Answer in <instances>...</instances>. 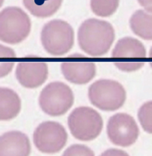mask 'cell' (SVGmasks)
<instances>
[{
    "mask_svg": "<svg viewBox=\"0 0 152 156\" xmlns=\"http://www.w3.org/2000/svg\"><path fill=\"white\" fill-rule=\"evenodd\" d=\"M107 133L114 145L128 147L136 141L140 129L132 116L125 113H118L109 119Z\"/></svg>",
    "mask_w": 152,
    "mask_h": 156,
    "instance_id": "9",
    "label": "cell"
},
{
    "mask_svg": "<svg viewBox=\"0 0 152 156\" xmlns=\"http://www.w3.org/2000/svg\"><path fill=\"white\" fill-rule=\"evenodd\" d=\"M142 7L144 8L145 11L152 14V0H137Z\"/></svg>",
    "mask_w": 152,
    "mask_h": 156,
    "instance_id": "21",
    "label": "cell"
},
{
    "mask_svg": "<svg viewBox=\"0 0 152 156\" xmlns=\"http://www.w3.org/2000/svg\"><path fill=\"white\" fill-rule=\"evenodd\" d=\"M3 2H4V0H0V8H1Z\"/></svg>",
    "mask_w": 152,
    "mask_h": 156,
    "instance_id": "23",
    "label": "cell"
},
{
    "mask_svg": "<svg viewBox=\"0 0 152 156\" xmlns=\"http://www.w3.org/2000/svg\"><path fill=\"white\" fill-rule=\"evenodd\" d=\"M88 97L95 107L105 112H114L125 104L126 91L119 82L111 79H100L90 85Z\"/></svg>",
    "mask_w": 152,
    "mask_h": 156,
    "instance_id": "4",
    "label": "cell"
},
{
    "mask_svg": "<svg viewBox=\"0 0 152 156\" xmlns=\"http://www.w3.org/2000/svg\"><path fill=\"white\" fill-rule=\"evenodd\" d=\"M149 58H150V59L151 60V62H150V65H151V67H152V47L151 48V49H150V52H149Z\"/></svg>",
    "mask_w": 152,
    "mask_h": 156,
    "instance_id": "22",
    "label": "cell"
},
{
    "mask_svg": "<svg viewBox=\"0 0 152 156\" xmlns=\"http://www.w3.org/2000/svg\"><path fill=\"white\" fill-rule=\"evenodd\" d=\"M41 44L49 54L61 56L71 50L75 42V32L72 26L62 20L49 21L43 27Z\"/></svg>",
    "mask_w": 152,
    "mask_h": 156,
    "instance_id": "2",
    "label": "cell"
},
{
    "mask_svg": "<svg viewBox=\"0 0 152 156\" xmlns=\"http://www.w3.org/2000/svg\"><path fill=\"white\" fill-rule=\"evenodd\" d=\"M23 5L33 16L47 18L60 9L63 0H22Z\"/></svg>",
    "mask_w": 152,
    "mask_h": 156,
    "instance_id": "15",
    "label": "cell"
},
{
    "mask_svg": "<svg viewBox=\"0 0 152 156\" xmlns=\"http://www.w3.org/2000/svg\"><path fill=\"white\" fill-rule=\"evenodd\" d=\"M63 76L69 82L85 84L90 82L96 73L95 63L88 61L84 55L74 54L69 55L60 65Z\"/></svg>",
    "mask_w": 152,
    "mask_h": 156,
    "instance_id": "10",
    "label": "cell"
},
{
    "mask_svg": "<svg viewBox=\"0 0 152 156\" xmlns=\"http://www.w3.org/2000/svg\"><path fill=\"white\" fill-rule=\"evenodd\" d=\"M31 144L26 134L11 131L0 136V156H29Z\"/></svg>",
    "mask_w": 152,
    "mask_h": 156,
    "instance_id": "12",
    "label": "cell"
},
{
    "mask_svg": "<svg viewBox=\"0 0 152 156\" xmlns=\"http://www.w3.org/2000/svg\"><path fill=\"white\" fill-rule=\"evenodd\" d=\"M114 64L122 72L130 73L141 69L145 64L146 49L139 40L131 37L121 38L111 54Z\"/></svg>",
    "mask_w": 152,
    "mask_h": 156,
    "instance_id": "7",
    "label": "cell"
},
{
    "mask_svg": "<svg viewBox=\"0 0 152 156\" xmlns=\"http://www.w3.org/2000/svg\"><path fill=\"white\" fill-rule=\"evenodd\" d=\"M68 126L72 135L82 141L98 137L103 129V119L98 112L90 107L76 108L68 117Z\"/></svg>",
    "mask_w": 152,
    "mask_h": 156,
    "instance_id": "5",
    "label": "cell"
},
{
    "mask_svg": "<svg viewBox=\"0 0 152 156\" xmlns=\"http://www.w3.org/2000/svg\"><path fill=\"white\" fill-rule=\"evenodd\" d=\"M115 40L113 26L102 20H86L78 31V42L81 49L92 57H100L110 50Z\"/></svg>",
    "mask_w": 152,
    "mask_h": 156,
    "instance_id": "1",
    "label": "cell"
},
{
    "mask_svg": "<svg viewBox=\"0 0 152 156\" xmlns=\"http://www.w3.org/2000/svg\"><path fill=\"white\" fill-rule=\"evenodd\" d=\"M119 0H90V8L94 14L101 17H109L118 9Z\"/></svg>",
    "mask_w": 152,
    "mask_h": 156,
    "instance_id": "16",
    "label": "cell"
},
{
    "mask_svg": "<svg viewBox=\"0 0 152 156\" xmlns=\"http://www.w3.org/2000/svg\"><path fill=\"white\" fill-rule=\"evenodd\" d=\"M138 119L143 130L147 133L152 134V100L145 102L140 108Z\"/></svg>",
    "mask_w": 152,
    "mask_h": 156,
    "instance_id": "18",
    "label": "cell"
},
{
    "mask_svg": "<svg viewBox=\"0 0 152 156\" xmlns=\"http://www.w3.org/2000/svg\"><path fill=\"white\" fill-rule=\"evenodd\" d=\"M16 53L11 48L0 44V78L8 76L14 66Z\"/></svg>",
    "mask_w": 152,
    "mask_h": 156,
    "instance_id": "17",
    "label": "cell"
},
{
    "mask_svg": "<svg viewBox=\"0 0 152 156\" xmlns=\"http://www.w3.org/2000/svg\"><path fill=\"white\" fill-rule=\"evenodd\" d=\"M68 139L62 125L54 121H46L36 128L33 134L34 144L40 152L54 154L65 147Z\"/></svg>",
    "mask_w": 152,
    "mask_h": 156,
    "instance_id": "8",
    "label": "cell"
},
{
    "mask_svg": "<svg viewBox=\"0 0 152 156\" xmlns=\"http://www.w3.org/2000/svg\"><path fill=\"white\" fill-rule=\"evenodd\" d=\"M31 22L29 15L18 7H8L0 12V41L17 44L29 37Z\"/></svg>",
    "mask_w": 152,
    "mask_h": 156,
    "instance_id": "3",
    "label": "cell"
},
{
    "mask_svg": "<svg viewBox=\"0 0 152 156\" xmlns=\"http://www.w3.org/2000/svg\"><path fill=\"white\" fill-rule=\"evenodd\" d=\"M74 94L67 84L61 82L48 84L41 91L39 105L44 113L52 117L66 114L74 103Z\"/></svg>",
    "mask_w": 152,
    "mask_h": 156,
    "instance_id": "6",
    "label": "cell"
},
{
    "mask_svg": "<svg viewBox=\"0 0 152 156\" xmlns=\"http://www.w3.org/2000/svg\"><path fill=\"white\" fill-rule=\"evenodd\" d=\"M100 156H130L125 151L117 149H109L105 151Z\"/></svg>",
    "mask_w": 152,
    "mask_h": 156,
    "instance_id": "20",
    "label": "cell"
},
{
    "mask_svg": "<svg viewBox=\"0 0 152 156\" xmlns=\"http://www.w3.org/2000/svg\"><path fill=\"white\" fill-rule=\"evenodd\" d=\"M62 156H95V154L87 146L73 144L64 151Z\"/></svg>",
    "mask_w": 152,
    "mask_h": 156,
    "instance_id": "19",
    "label": "cell"
},
{
    "mask_svg": "<svg viewBox=\"0 0 152 156\" xmlns=\"http://www.w3.org/2000/svg\"><path fill=\"white\" fill-rule=\"evenodd\" d=\"M132 31L142 39L152 41V14L143 10L134 12L130 19Z\"/></svg>",
    "mask_w": 152,
    "mask_h": 156,
    "instance_id": "14",
    "label": "cell"
},
{
    "mask_svg": "<svg viewBox=\"0 0 152 156\" xmlns=\"http://www.w3.org/2000/svg\"><path fill=\"white\" fill-rule=\"evenodd\" d=\"M15 74L21 85L26 88L34 89L46 82L49 75V68L45 61L31 58L19 62Z\"/></svg>",
    "mask_w": 152,
    "mask_h": 156,
    "instance_id": "11",
    "label": "cell"
},
{
    "mask_svg": "<svg viewBox=\"0 0 152 156\" xmlns=\"http://www.w3.org/2000/svg\"><path fill=\"white\" fill-rule=\"evenodd\" d=\"M22 102L19 95L13 90L0 87V120L15 118L19 114Z\"/></svg>",
    "mask_w": 152,
    "mask_h": 156,
    "instance_id": "13",
    "label": "cell"
}]
</instances>
